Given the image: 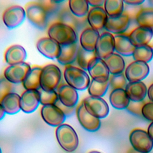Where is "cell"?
I'll return each mask as SVG.
<instances>
[{
	"label": "cell",
	"instance_id": "obj_43",
	"mask_svg": "<svg viewBox=\"0 0 153 153\" xmlns=\"http://www.w3.org/2000/svg\"><path fill=\"white\" fill-rule=\"evenodd\" d=\"M88 5L92 7H102L104 5L105 1L103 0H90L87 1Z\"/></svg>",
	"mask_w": 153,
	"mask_h": 153
},
{
	"label": "cell",
	"instance_id": "obj_29",
	"mask_svg": "<svg viewBox=\"0 0 153 153\" xmlns=\"http://www.w3.org/2000/svg\"><path fill=\"white\" fill-rule=\"evenodd\" d=\"M104 61L111 75L123 73L126 64L123 57L121 55L114 53L105 59Z\"/></svg>",
	"mask_w": 153,
	"mask_h": 153
},
{
	"label": "cell",
	"instance_id": "obj_36",
	"mask_svg": "<svg viewBox=\"0 0 153 153\" xmlns=\"http://www.w3.org/2000/svg\"><path fill=\"white\" fill-rule=\"evenodd\" d=\"M37 90L39 95V103L43 106L55 105L59 100L58 95L56 90L45 91L41 87Z\"/></svg>",
	"mask_w": 153,
	"mask_h": 153
},
{
	"label": "cell",
	"instance_id": "obj_49",
	"mask_svg": "<svg viewBox=\"0 0 153 153\" xmlns=\"http://www.w3.org/2000/svg\"><path fill=\"white\" fill-rule=\"evenodd\" d=\"M89 153H100L99 152H97V151H91Z\"/></svg>",
	"mask_w": 153,
	"mask_h": 153
},
{
	"label": "cell",
	"instance_id": "obj_17",
	"mask_svg": "<svg viewBox=\"0 0 153 153\" xmlns=\"http://www.w3.org/2000/svg\"><path fill=\"white\" fill-rule=\"evenodd\" d=\"M39 52L45 57L50 59H57L60 53V45L49 37L40 38L36 43Z\"/></svg>",
	"mask_w": 153,
	"mask_h": 153
},
{
	"label": "cell",
	"instance_id": "obj_15",
	"mask_svg": "<svg viewBox=\"0 0 153 153\" xmlns=\"http://www.w3.org/2000/svg\"><path fill=\"white\" fill-rule=\"evenodd\" d=\"M31 67L26 62L9 65L4 71V77L12 84H19L23 81Z\"/></svg>",
	"mask_w": 153,
	"mask_h": 153
},
{
	"label": "cell",
	"instance_id": "obj_31",
	"mask_svg": "<svg viewBox=\"0 0 153 153\" xmlns=\"http://www.w3.org/2000/svg\"><path fill=\"white\" fill-rule=\"evenodd\" d=\"M132 56L134 61H140L148 63L153 58V48L149 45L136 47Z\"/></svg>",
	"mask_w": 153,
	"mask_h": 153
},
{
	"label": "cell",
	"instance_id": "obj_20",
	"mask_svg": "<svg viewBox=\"0 0 153 153\" xmlns=\"http://www.w3.org/2000/svg\"><path fill=\"white\" fill-rule=\"evenodd\" d=\"M128 36L135 47L149 45L153 37V30L148 27L139 26L129 33Z\"/></svg>",
	"mask_w": 153,
	"mask_h": 153
},
{
	"label": "cell",
	"instance_id": "obj_4",
	"mask_svg": "<svg viewBox=\"0 0 153 153\" xmlns=\"http://www.w3.org/2000/svg\"><path fill=\"white\" fill-rule=\"evenodd\" d=\"M62 72L54 64H49L42 68L40 75V86L45 91L55 90L60 85Z\"/></svg>",
	"mask_w": 153,
	"mask_h": 153
},
{
	"label": "cell",
	"instance_id": "obj_27",
	"mask_svg": "<svg viewBox=\"0 0 153 153\" xmlns=\"http://www.w3.org/2000/svg\"><path fill=\"white\" fill-rule=\"evenodd\" d=\"M109 99L112 106L119 110L126 109L130 102L125 89L123 88L112 90Z\"/></svg>",
	"mask_w": 153,
	"mask_h": 153
},
{
	"label": "cell",
	"instance_id": "obj_23",
	"mask_svg": "<svg viewBox=\"0 0 153 153\" xmlns=\"http://www.w3.org/2000/svg\"><path fill=\"white\" fill-rule=\"evenodd\" d=\"M99 36L97 30L91 27L85 29L79 36L80 46L88 51H94Z\"/></svg>",
	"mask_w": 153,
	"mask_h": 153
},
{
	"label": "cell",
	"instance_id": "obj_45",
	"mask_svg": "<svg viewBox=\"0 0 153 153\" xmlns=\"http://www.w3.org/2000/svg\"><path fill=\"white\" fill-rule=\"evenodd\" d=\"M147 95L149 100L153 102V83L149 86L147 91Z\"/></svg>",
	"mask_w": 153,
	"mask_h": 153
},
{
	"label": "cell",
	"instance_id": "obj_46",
	"mask_svg": "<svg viewBox=\"0 0 153 153\" xmlns=\"http://www.w3.org/2000/svg\"><path fill=\"white\" fill-rule=\"evenodd\" d=\"M147 132L149 136L151 137V138L153 140V121L151 122V123L148 126Z\"/></svg>",
	"mask_w": 153,
	"mask_h": 153
},
{
	"label": "cell",
	"instance_id": "obj_18",
	"mask_svg": "<svg viewBox=\"0 0 153 153\" xmlns=\"http://www.w3.org/2000/svg\"><path fill=\"white\" fill-rule=\"evenodd\" d=\"M39 103V95L38 90H25L20 96V109L25 113L33 112L37 109Z\"/></svg>",
	"mask_w": 153,
	"mask_h": 153
},
{
	"label": "cell",
	"instance_id": "obj_41",
	"mask_svg": "<svg viewBox=\"0 0 153 153\" xmlns=\"http://www.w3.org/2000/svg\"><path fill=\"white\" fill-rule=\"evenodd\" d=\"M62 1H38V2L45 9L47 14L51 13L56 10L57 7L58 3L61 2Z\"/></svg>",
	"mask_w": 153,
	"mask_h": 153
},
{
	"label": "cell",
	"instance_id": "obj_24",
	"mask_svg": "<svg viewBox=\"0 0 153 153\" xmlns=\"http://www.w3.org/2000/svg\"><path fill=\"white\" fill-rule=\"evenodd\" d=\"M26 56V51L22 45H13L6 50L4 59L7 64L13 65L25 62Z\"/></svg>",
	"mask_w": 153,
	"mask_h": 153
},
{
	"label": "cell",
	"instance_id": "obj_38",
	"mask_svg": "<svg viewBox=\"0 0 153 153\" xmlns=\"http://www.w3.org/2000/svg\"><path fill=\"white\" fill-rule=\"evenodd\" d=\"M13 84L4 75L0 76V102L5 95L12 92L13 89Z\"/></svg>",
	"mask_w": 153,
	"mask_h": 153
},
{
	"label": "cell",
	"instance_id": "obj_50",
	"mask_svg": "<svg viewBox=\"0 0 153 153\" xmlns=\"http://www.w3.org/2000/svg\"><path fill=\"white\" fill-rule=\"evenodd\" d=\"M0 153H2V151H1V149L0 148Z\"/></svg>",
	"mask_w": 153,
	"mask_h": 153
},
{
	"label": "cell",
	"instance_id": "obj_47",
	"mask_svg": "<svg viewBox=\"0 0 153 153\" xmlns=\"http://www.w3.org/2000/svg\"><path fill=\"white\" fill-rule=\"evenodd\" d=\"M5 115V112H4L3 108L0 103V120H2V118L4 117Z\"/></svg>",
	"mask_w": 153,
	"mask_h": 153
},
{
	"label": "cell",
	"instance_id": "obj_9",
	"mask_svg": "<svg viewBox=\"0 0 153 153\" xmlns=\"http://www.w3.org/2000/svg\"><path fill=\"white\" fill-rule=\"evenodd\" d=\"M41 115L44 122L53 127L60 126L63 124L66 119L65 114L56 105L42 106Z\"/></svg>",
	"mask_w": 153,
	"mask_h": 153
},
{
	"label": "cell",
	"instance_id": "obj_40",
	"mask_svg": "<svg viewBox=\"0 0 153 153\" xmlns=\"http://www.w3.org/2000/svg\"><path fill=\"white\" fill-rule=\"evenodd\" d=\"M142 115L147 120L153 121V102H146L142 109Z\"/></svg>",
	"mask_w": 153,
	"mask_h": 153
},
{
	"label": "cell",
	"instance_id": "obj_7",
	"mask_svg": "<svg viewBox=\"0 0 153 153\" xmlns=\"http://www.w3.org/2000/svg\"><path fill=\"white\" fill-rule=\"evenodd\" d=\"M82 102L88 112L99 119L106 117L109 112L107 102L102 97L90 96L84 99Z\"/></svg>",
	"mask_w": 153,
	"mask_h": 153
},
{
	"label": "cell",
	"instance_id": "obj_3",
	"mask_svg": "<svg viewBox=\"0 0 153 153\" xmlns=\"http://www.w3.org/2000/svg\"><path fill=\"white\" fill-rule=\"evenodd\" d=\"M64 78L69 85L78 91H83L88 88L90 79L85 71L80 68L66 66L64 70Z\"/></svg>",
	"mask_w": 153,
	"mask_h": 153
},
{
	"label": "cell",
	"instance_id": "obj_48",
	"mask_svg": "<svg viewBox=\"0 0 153 153\" xmlns=\"http://www.w3.org/2000/svg\"><path fill=\"white\" fill-rule=\"evenodd\" d=\"M126 153H142V152H139V151L135 150L134 148H130V149L127 151V152Z\"/></svg>",
	"mask_w": 153,
	"mask_h": 153
},
{
	"label": "cell",
	"instance_id": "obj_19",
	"mask_svg": "<svg viewBox=\"0 0 153 153\" xmlns=\"http://www.w3.org/2000/svg\"><path fill=\"white\" fill-rule=\"evenodd\" d=\"M108 15L102 7H92L87 14V21L90 27L99 32L105 28Z\"/></svg>",
	"mask_w": 153,
	"mask_h": 153
},
{
	"label": "cell",
	"instance_id": "obj_37",
	"mask_svg": "<svg viewBox=\"0 0 153 153\" xmlns=\"http://www.w3.org/2000/svg\"><path fill=\"white\" fill-rule=\"evenodd\" d=\"M108 81L109 85L111 86L112 90L118 88L125 89V87L127 84V80L123 73L110 75Z\"/></svg>",
	"mask_w": 153,
	"mask_h": 153
},
{
	"label": "cell",
	"instance_id": "obj_26",
	"mask_svg": "<svg viewBox=\"0 0 153 153\" xmlns=\"http://www.w3.org/2000/svg\"><path fill=\"white\" fill-rule=\"evenodd\" d=\"M20 100V96L19 94L11 92L5 95L1 100L0 103L5 114L13 115L21 110Z\"/></svg>",
	"mask_w": 153,
	"mask_h": 153
},
{
	"label": "cell",
	"instance_id": "obj_33",
	"mask_svg": "<svg viewBox=\"0 0 153 153\" xmlns=\"http://www.w3.org/2000/svg\"><path fill=\"white\" fill-rule=\"evenodd\" d=\"M124 3L121 0H106L104 2V10L108 17H115L123 13Z\"/></svg>",
	"mask_w": 153,
	"mask_h": 153
},
{
	"label": "cell",
	"instance_id": "obj_30",
	"mask_svg": "<svg viewBox=\"0 0 153 153\" xmlns=\"http://www.w3.org/2000/svg\"><path fill=\"white\" fill-rule=\"evenodd\" d=\"M136 20L139 26L148 27L153 30V8H141L136 13Z\"/></svg>",
	"mask_w": 153,
	"mask_h": 153
},
{
	"label": "cell",
	"instance_id": "obj_21",
	"mask_svg": "<svg viewBox=\"0 0 153 153\" xmlns=\"http://www.w3.org/2000/svg\"><path fill=\"white\" fill-rule=\"evenodd\" d=\"M115 51L121 56L133 55L135 46L131 41L128 35L122 33L114 35Z\"/></svg>",
	"mask_w": 153,
	"mask_h": 153
},
{
	"label": "cell",
	"instance_id": "obj_39",
	"mask_svg": "<svg viewBox=\"0 0 153 153\" xmlns=\"http://www.w3.org/2000/svg\"><path fill=\"white\" fill-rule=\"evenodd\" d=\"M145 103L146 102L144 100L141 102L130 101L128 106L126 109L128 112L133 114L142 115V109Z\"/></svg>",
	"mask_w": 153,
	"mask_h": 153
},
{
	"label": "cell",
	"instance_id": "obj_34",
	"mask_svg": "<svg viewBox=\"0 0 153 153\" xmlns=\"http://www.w3.org/2000/svg\"><path fill=\"white\" fill-rule=\"evenodd\" d=\"M96 56L95 51H88L82 48L80 45L78 47L76 54V62L80 68L87 71L90 62Z\"/></svg>",
	"mask_w": 153,
	"mask_h": 153
},
{
	"label": "cell",
	"instance_id": "obj_6",
	"mask_svg": "<svg viewBox=\"0 0 153 153\" xmlns=\"http://www.w3.org/2000/svg\"><path fill=\"white\" fill-rule=\"evenodd\" d=\"M129 140L133 148L142 153H149L153 148V140L142 129H133L130 133Z\"/></svg>",
	"mask_w": 153,
	"mask_h": 153
},
{
	"label": "cell",
	"instance_id": "obj_44",
	"mask_svg": "<svg viewBox=\"0 0 153 153\" xmlns=\"http://www.w3.org/2000/svg\"><path fill=\"white\" fill-rule=\"evenodd\" d=\"M124 4H126L127 5H132V6H137L140 5L142 3L144 2V0H126L123 1Z\"/></svg>",
	"mask_w": 153,
	"mask_h": 153
},
{
	"label": "cell",
	"instance_id": "obj_16",
	"mask_svg": "<svg viewBox=\"0 0 153 153\" xmlns=\"http://www.w3.org/2000/svg\"><path fill=\"white\" fill-rule=\"evenodd\" d=\"M59 101L65 106L74 108L78 102L77 90L67 84H62L57 88Z\"/></svg>",
	"mask_w": 153,
	"mask_h": 153
},
{
	"label": "cell",
	"instance_id": "obj_25",
	"mask_svg": "<svg viewBox=\"0 0 153 153\" xmlns=\"http://www.w3.org/2000/svg\"><path fill=\"white\" fill-rule=\"evenodd\" d=\"M60 50L57 60L63 65H69L76 58L78 45L77 42L60 45Z\"/></svg>",
	"mask_w": 153,
	"mask_h": 153
},
{
	"label": "cell",
	"instance_id": "obj_35",
	"mask_svg": "<svg viewBox=\"0 0 153 153\" xmlns=\"http://www.w3.org/2000/svg\"><path fill=\"white\" fill-rule=\"evenodd\" d=\"M109 86L108 81L100 82L91 79L87 88L88 93L91 96L102 97L106 94Z\"/></svg>",
	"mask_w": 153,
	"mask_h": 153
},
{
	"label": "cell",
	"instance_id": "obj_5",
	"mask_svg": "<svg viewBox=\"0 0 153 153\" xmlns=\"http://www.w3.org/2000/svg\"><path fill=\"white\" fill-rule=\"evenodd\" d=\"M25 10L27 19L33 26L39 29L45 28L48 14L38 1L29 2L26 4Z\"/></svg>",
	"mask_w": 153,
	"mask_h": 153
},
{
	"label": "cell",
	"instance_id": "obj_10",
	"mask_svg": "<svg viewBox=\"0 0 153 153\" xmlns=\"http://www.w3.org/2000/svg\"><path fill=\"white\" fill-rule=\"evenodd\" d=\"M25 17V10L17 5L7 8L2 14L3 22L9 29H14L19 26L23 23Z\"/></svg>",
	"mask_w": 153,
	"mask_h": 153
},
{
	"label": "cell",
	"instance_id": "obj_1",
	"mask_svg": "<svg viewBox=\"0 0 153 153\" xmlns=\"http://www.w3.org/2000/svg\"><path fill=\"white\" fill-rule=\"evenodd\" d=\"M48 37L54 40L60 45L77 42V35L74 29L63 22H56L48 29Z\"/></svg>",
	"mask_w": 153,
	"mask_h": 153
},
{
	"label": "cell",
	"instance_id": "obj_11",
	"mask_svg": "<svg viewBox=\"0 0 153 153\" xmlns=\"http://www.w3.org/2000/svg\"><path fill=\"white\" fill-rule=\"evenodd\" d=\"M149 73V67L148 63L133 61L126 68L124 75L128 81L139 82L146 78Z\"/></svg>",
	"mask_w": 153,
	"mask_h": 153
},
{
	"label": "cell",
	"instance_id": "obj_28",
	"mask_svg": "<svg viewBox=\"0 0 153 153\" xmlns=\"http://www.w3.org/2000/svg\"><path fill=\"white\" fill-rule=\"evenodd\" d=\"M42 68L35 66L31 67L22 82V85L26 90H37L40 86V75Z\"/></svg>",
	"mask_w": 153,
	"mask_h": 153
},
{
	"label": "cell",
	"instance_id": "obj_13",
	"mask_svg": "<svg viewBox=\"0 0 153 153\" xmlns=\"http://www.w3.org/2000/svg\"><path fill=\"white\" fill-rule=\"evenodd\" d=\"M87 71L92 79L100 82L108 81L110 76V73L104 60L97 57L90 62Z\"/></svg>",
	"mask_w": 153,
	"mask_h": 153
},
{
	"label": "cell",
	"instance_id": "obj_22",
	"mask_svg": "<svg viewBox=\"0 0 153 153\" xmlns=\"http://www.w3.org/2000/svg\"><path fill=\"white\" fill-rule=\"evenodd\" d=\"M125 90L130 101L141 102L144 100L148 88L142 81L129 82L126 85Z\"/></svg>",
	"mask_w": 153,
	"mask_h": 153
},
{
	"label": "cell",
	"instance_id": "obj_12",
	"mask_svg": "<svg viewBox=\"0 0 153 153\" xmlns=\"http://www.w3.org/2000/svg\"><path fill=\"white\" fill-rule=\"evenodd\" d=\"M76 115L79 124L87 131L94 132L100 128V120L88 113L82 102L78 105L76 109Z\"/></svg>",
	"mask_w": 153,
	"mask_h": 153
},
{
	"label": "cell",
	"instance_id": "obj_32",
	"mask_svg": "<svg viewBox=\"0 0 153 153\" xmlns=\"http://www.w3.org/2000/svg\"><path fill=\"white\" fill-rule=\"evenodd\" d=\"M68 5L72 14L78 17H84L89 11V5L85 0H70Z\"/></svg>",
	"mask_w": 153,
	"mask_h": 153
},
{
	"label": "cell",
	"instance_id": "obj_8",
	"mask_svg": "<svg viewBox=\"0 0 153 153\" xmlns=\"http://www.w3.org/2000/svg\"><path fill=\"white\" fill-rule=\"evenodd\" d=\"M114 35L108 32H104L101 33L97 42L94 50L96 56L104 60L114 53Z\"/></svg>",
	"mask_w": 153,
	"mask_h": 153
},
{
	"label": "cell",
	"instance_id": "obj_2",
	"mask_svg": "<svg viewBox=\"0 0 153 153\" xmlns=\"http://www.w3.org/2000/svg\"><path fill=\"white\" fill-rule=\"evenodd\" d=\"M57 140L61 148L67 152L72 153L78 148L79 139L75 130L69 124H62L56 130Z\"/></svg>",
	"mask_w": 153,
	"mask_h": 153
},
{
	"label": "cell",
	"instance_id": "obj_14",
	"mask_svg": "<svg viewBox=\"0 0 153 153\" xmlns=\"http://www.w3.org/2000/svg\"><path fill=\"white\" fill-rule=\"evenodd\" d=\"M130 19L128 14L123 12L115 17H108L105 25L106 30L115 35L123 33L130 25Z\"/></svg>",
	"mask_w": 153,
	"mask_h": 153
},
{
	"label": "cell",
	"instance_id": "obj_42",
	"mask_svg": "<svg viewBox=\"0 0 153 153\" xmlns=\"http://www.w3.org/2000/svg\"><path fill=\"white\" fill-rule=\"evenodd\" d=\"M56 106H57L65 114L66 116L67 115H71L73 114L74 112V108H69L67 107L65 105H63L60 101L59 100H57V102L55 104Z\"/></svg>",
	"mask_w": 153,
	"mask_h": 153
}]
</instances>
